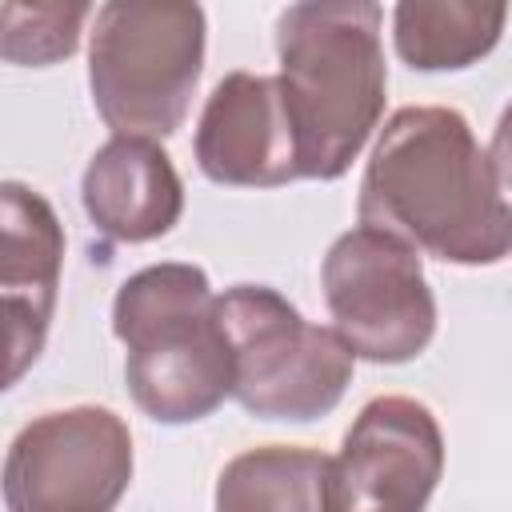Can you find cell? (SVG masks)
<instances>
[{
    "label": "cell",
    "mask_w": 512,
    "mask_h": 512,
    "mask_svg": "<svg viewBox=\"0 0 512 512\" xmlns=\"http://www.w3.org/2000/svg\"><path fill=\"white\" fill-rule=\"evenodd\" d=\"M360 228L448 264H500L512 248L504 152H488L464 112L408 104L384 124L356 196Z\"/></svg>",
    "instance_id": "cell-1"
},
{
    "label": "cell",
    "mask_w": 512,
    "mask_h": 512,
    "mask_svg": "<svg viewBox=\"0 0 512 512\" xmlns=\"http://www.w3.org/2000/svg\"><path fill=\"white\" fill-rule=\"evenodd\" d=\"M384 8L372 0L288 4L276 20L280 96L300 180H340L384 116Z\"/></svg>",
    "instance_id": "cell-2"
},
{
    "label": "cell",
    "mask_w": 512,
    "mask_h": 512,
    "mask_svg": "<svg viewBox=\"0 0 512 512\" xmlns=\"http://www.w3.org/2000/svg\"><path fill=\"white\" fill-rule=\"evenodd\" d=\"M112 332L128 348L124 380L144 416L192 424L232 396V348L204 268L164 260L132 272L112 300Z\"/></svg>",
    "instance_id": "cell-3"
},
{
    "label": "cell",
    "mask_w": 512,
    "mask_h": 512,
    "mask_svg": "<svg viewBox=\"0 0 512 512\" xmlns=\"http://www.w3.org/2000/svg\"><path fill=\"white\" fill-rule=\"evenodd\" d=\"M204 8L184 0H112L96 8L88 88L116 136H172L204 72Z\"/></svg>",
    "instance_id": "cell-4"
},
{
    "label": "cell",
    "mask_w": 512,
    "mask_h": 512,
    "mask_svg": "<svg viewBox=\"0 0 512 512\" xmlns=\"http://www.w3.org/2000/svg\"><path fill=\"white\" fill-rule=\"evenodd\" d=\"M216 316L232 348V396L244 412L308 424L344 400L356 356L276 288L236 284L216 296Z\"/></svg>",
    "instance_id": "cell-5"
},
{
    "label": "cell",
    "mask_w": 512,
    "mask_h": 512,
    "mask_svg": "<svg viewBox=\"0 0 512 512\" xmlns=\"http://www.w3.org/2000/svg\"><path fill=\"white\" fill-rule=\"evenodd\" d=\"M332 332L344 348L372 364H408L436 336V296L420 252L372 232L348 228L320 264Z\"/></svg>",
    "instance_id": "cell-6"
},
{
    "label": "cell",
    "mask_w": 512,
    "mask_h": 512,
    "mask_svg": "<svg viewBox=\"0 0 512 512\" xmlns=\"http://www.w3.org/2000/svg\"><path fill=\"white\" fill-rule=\"evenodd\" d=\"M132 484V432L112 408L44 412L16 432L0 492L8 512H116Z\"/></svg>",
    "instance_id": "cell-7"
},
{
    "label": "cell",
    "mask_w": 512,
    "mask_h": 512,
    "mask_svg": "<svg viewBox=\"0 0 512 512\" xmlns=\"http://www.w3.org/2000/svg\"><path fill=\"white\" fill-rule=\"evenodd\" d=\"M444 476V432L428 404L376 396L328 456V512H424Z\"/></svg>",
    "instance_id": "cell-8"
},
{
    "label": "cell",
    "mask_w": 512,
    "mask_h": 512,
    "mask_svg": "<svg viewBox=\"0 0 512 512\" xmlns=\"http://www.w3.org/2000/svg\"><path fill=\"white\" fill-rule=\"evenodd\" d=\"M196 164L212 184L280 188L300 180L296 140L284 112L280 80L260 72H228L196 124Z\"/></svg>",
    "instance_id": "cell-9"
},
{
    "label": "cell",
    "mask_w": 512,
    "mask_h": 512,
    "mask_svg": "<svg viewBox=\"0 0 512 512\" xmlns=\"http://www.w3.org/2000/svg\"><path fill=\"white\" fill-rule=\"evenodd\" d=\"M80 200L96 232L120 244H144L176 228L184 212V184L156 140L112 136L92 152Z\"/></svg>",
    "instance_id": "cell-10"
},
{
    "label": "cell",
    "mask_w": 512,
    "mask_h": 512,
    "mask_svg": "<svg viewBox=\"0 0 512 512\" xmlns=\"http://www.w3.org/2000/svg\"><path fill=\"white\" fill-rule=\"evenodd\" d=\"M508 4L480 0H400L392 8V40L416 72H456L484 60L504 32Z\"/></svg>",
    "instance_id": "cell-11"
},
{
    "label": "cell",
    "mask_w": 512,
    "mask_h": 512,
    "mask_svg": "<svg viewBox=\"0 0 512 512\" xmlns=\"http://www.w3.org/2000/svg\"><path fill=\"white\" fill-rule=\"evenodd\" d=\"M64 268V224L56 208L20 180H0V296L56 312Z\"/></svg>",
    "instance_id": "cell-12"
},
{
    "label": "cell",
    "mask_w": 512,
    "mask_h": 512,
    "mask_svg": "<svg viewBox=\"0 0 512 512\" xmlns=\"http://www.w3.org/2000/svg\"><path fill=\"white\" fill-rule=\"evenodd\" d=\"M216 512H328V456L304 444L248 448L224 464Z\"/></svg>",
    "instance_id": "cell-13"
},
{
    "label": "cell",
    "mask_w": 512,
    "mask_h": 512,
    "mask_svg": "<svg viewBox=\"0 0 512 512\" xmlns=\"http://www.w3.org/2000/svg\"><path fill=\"white\" fill-rule=\"evenodd\" d=\"M88 4H0V60L48 68L80 48Z\"/></svg>",
    "instance_id": "cell-14"
},
{
    "label": "cell",
    "mask_w": 512,
    "mask_h": 512,
    "mask_svg": "<svg viewBox=\"0 0 512 512\" xmlns=\"http://www.w3.org/2000/svg\"><path fill=\"white\" fill-rule=\"evenodd\" d=\"M52 316L28 300L0 296V392H8L44 352Z\"/></svg>",
    "instance_id": "cell-15"
}]
</instances>
